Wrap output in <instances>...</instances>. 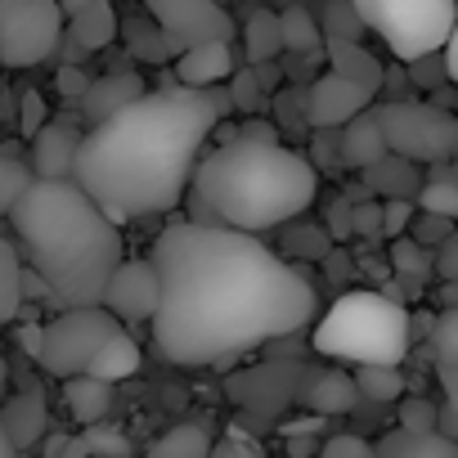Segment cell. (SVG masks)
<instances>
[{"label":"cell","mask_w":458,"mask_h":458,"mask_svg":"<svg viewBox=\"0 0 458 458\" xmlns=\"http://www.w3.org/2000/svg\"><path fill=\"white\" fill-rule=\"evenodd\" d=\"M144 90H148V86H144V77H140V72L117 68V72L90 77V86H86V95L77 99V108H81V117H86L90 126H99V122L117 117L122 108H131Z\"/></svg>","instance_id":"cell-14"},{"label":"cell","mask_w":458,"mask_h":458,"mask_svg":"<svg viewBox=\"0 0 458 458\" xmlns=\"http://www.w3.org/2000/svg\"><path fill=\"white\" fill-rule=\"evenodd\" d=\"M319 458H373V445L364 436H333V440H324Z\"/></svg>","instance_id":"cell-43"},{"label":"cell","mask_w":458,"mask_h":458,"mask_svg":"<svg viewBox=\"0 0 458 458\" xmlns=\"http://www.w3.org/2000/svg\"><path fill=\"white\" fill-rule=\"evenodd\" d=\"M369 104H377V95H373L369 86H360V81L337 77V72H324V77H315L310 86H301V117H306V126H315V131H337V126H346L355 113H364Z\"/></svg>","instance_id":"cell-11"},{"label":"cell","mask_w":458,"mask_h":458,"mask_svg":"<svg viewBox=\"0 0 458 458\" xmlns=\"http://www.w3.org/2000/svg\"><path fill=\"white\" fill-rule=\"evenodd\" d=\"M404 81H409V86H418V90H440V86H449L440 50H436V55H422V59H413V64L404 68Z\"/></svg>","instance_id":"cell-38"},{"label":"cell","mask_w":458,"mask_h":458,"mask_svg":"<svg viewBox=\"0 0 458 458\" xmlns=\"http://www.w3.org/2000/svg\"><path fill=\"white\" fill-rule=\"evenodd\" d=\"M391 270L395 279H409V284H422L431 275V252L409 243V239H391Z\"/></svg>","instance_id":"cell-36"},{"label":"cell","mask_w":458,"mask_h":458,"mask_svg":"<svg viewBox=\"0 0 458 458\" xmlns=\"http://www.w3.org/2000/svg\"><path fill=\"white\" fill-rule=\"evenodd\" d=\"M5 391H10V364L0 360V400H5Z\"/></svg>","instance_id":"cell-59"},{"label":"cell","mask_w":458,"mask_h":458,"mask_svg":"<svg viewBox=\"0 0 458 458\" xmlns=\"http://www.w3.org/2000/svg\"><path fill=\"white\" fill-rule=\"evenodd\" d=\"M19 234V257L46 284V301L59 310L99 306L108 275L126 261L122 229L72 184V180H32L10 207Z\"/></svg>","instance_id":"cell-3"},{"label":"cell","mask_w":458,"mask_h":458,"mask_svg":"<svg viewBox=\"0 0 458 458\" xmlns=\"http://www.w3.org/2000/svg\"><path fill=\"white\" fill-rule=\"evenodd\" d=\"M319 189V171L288 144L229 140L198 157L189 175V225H220L234 234H266L297 220Z\"/></svg>","instance_id":"cell-4"},{"label":"cell","mask_w":458,"mask_h":458,"mask_svg":"<svg viewBox=\"0 0 458 458\" xmlns=\"http://www.w3.org/2000/svg\"><path fill=\"white\" fill-rule=\"evenodd\" d=\"M55 5H59V14H81V10H90V5H99V0H55Z\"/></svg>","instance_id":"cell-58"},{"label":"cell","mask_w":458,"mask_h":458,"mask_svg":"<svg viewBox=\"0 0 458 458\" xmlns=\"http://www.w3.org/2000/svg\"><path fill=\"white\" fill-rule=\"evenodd\" d=\"M239 64H234V50L229 46H193V50H184L180 59H175V86H184V90H207V86H220L229 72H234Z\"/></svg>","instance_id":"cell-17"},{"label":"cell","mask_w":458,"mask_h":458,"mask_svg":"<svg viewBox=\"0 0 458 458\" xmlns=\"http://www.w3.org/2000/svg\"><path fill=\"white\" fill-rule=\"evenodd\" d=\"M14 458H28V454H14Z\"/></svg>","instance_id":"cell-61"},{"label":"cell","mask_w":458,"mask_h":458,"mask_svg":"<svg viewBox=\"0 0 458 458\" xmlns=\"http://www.w3.org/2000/svg\"><path fill=\"white\" fill-rule=\"evenodd\" d=\"M19 342H23V351L37 360V346H41V324H28V328L19 333Z\"/></svg>","instance_id":"cell-55"},{"label":"cell","mask_w":458,"mask_h":458,"mask_svg":"<svg viewBox=\"0 0 458 458\" xmlns=\"http://www.w3.org/2000/svg\"><path fill=\"white\" fill-rule=\"evenodd\" d=\"M99 306L126 328V324H140V319H153L157 310V275L148 261H122L108 284H104V297Z\"/></svg>","instance_id":"cell-12"},{"label":"cell","mask_w":458,"mask_h":458,"mask_svg":"<svg viewBox=\"0 0 458 458\" xmlns=\"http://www.w3.org/2000/svg\"><path fill=\"white\" fill-rule=\"evenodd\" d=\"M77 440H81L86 458H131V454H135V449H131V436L117 431V427H104V422H90Z\"/></svg>","instance_id":"cell-35"},{"label":"cell","mask_w":458,"mask_h":458,"mask_svg":"<svg viewBox=\"0 0 458 458\" xmlns=\"http://www.w3.org/2000/svg\"><path fill=\"white\" fill-rule=\"evenodd\" d=\"M328 239H351V198H337L328 207V229H324Z\"/></svg>","instance_id":"cell-48"},{"label":"cell","mask_w":458,"mask_h":458,"mask_svg":"<svg viewBox=\"0 0 458 458\" xmlns=\"http://www.w3.org/2000/svg\"><path fill=\"white\" fill-rule=\"evenodd\" d=\"M400 431H413V436H427L436 431V404L427 400H400Z\"/></svg>","instance_id":"cell-40"},{"label":"cell","mask_w":458,"mask_h":458,"mask_svg":"<svg viewBox=\"0 0 458 458\" xmlns=\"http://www.w3.org/2000/svg\"><path fill=\"white\" fill-rule=\"evenodd\" d=\"M64 400H68L72 418L90 427V422H104V418H108V409H113V386H108V382H95V377H68Z\"/></svg>","instance_id":"cell-28"},{"label":"cell","mask_w":458,"mask_h":458,"mask_svg":"<svg viewBox=\"0 0 458 458\" xmlns=\"http://www.w3.org/2000/svg\"><path fill=\"white\" fill-rule=\"evenodd\" d=\"M413 211L454 220V216H458V180H427V184L413 193Z\"/></svg>","instance_id":"cell-34"},{"label":"cell","mask_w":458,"mask_h":458,"mask_svg":"<svg viewBox=\"0 0 458 458\" xmlns=\"http://www.w3.org/2000/svg\"><path fill=\"white\" fill-rule=\"evenodd\" d=\"M225 95H229V108H234V113H243V117H257V113H266L270 104V95L257 86V77H252V68L243 64V68H234V72H229L225 77Z\"/></svg>","instance_id":"cell-33"},{"label":"cell","mask_w":458,"mask_h":458,"mask_svg":"<svg viewBox=\"0 0 458 458\" xmlns=\"http://www.w3.org/2000/svg\"><path fill=\"white\" fill-rule=\"evenodd\" d=\"M32 184V171L28 162H19L14 153L0 148V216H10V207L23 198V189Z\"/></svg>","instance_id":"cell-37"},{"label":"cell","mask_w":458,"mask_h":458,"mask_svg":"<svg viewBox=\"0 0 458 458\" xmlns=\"http://www.w3.org/2000/svg\"><path fill=\"white\" fill-rule=\"evenodd\" d=\"M117 37H126L131 55L144 59V64H171L175 50L166 46V37L157 32V23L148 14H131V19H117Z\"/></svg>","instance_id":"cell-27"},{"label":"cell","mask_w":458,"mask_h":458,"mask_svg":"<svg viewBox=\"0 0 458 458\" xmlns=\"http://www.w3.org/2000/svg\"><path fill=\"white\" fill-rule=\"evenodd\" d=\"M364 189L369 193H382L386 202H413V193L422 189V175H418V166L413 162H404V157H377L373 166H364Z\"/></svg>","instance_id":"cell-21"},{"label":"cell","mask_w":458,"mask_h":458,"mask_svg":"<svg viewBox=\"0 0 458 458\" xmlns=\"http://www.w3.org/2000/svg\"><path fill=\"white\" fill-rule=\"evenodd\" d=\"M140 369V346H135V337L131 333H117L113 342H104L99 346V355L86 364V373L81 377H95V382H122V377H131Z\"/></svg>","instance_id":"cell-24"},{"label":"cell","mask_w":458,"mask_h":458,"mask_svg":"<svg viewBox=\"0 0 458 458\" xmlns=\"http://www.w3.org/2000/svg\"><path fill=\"white\" fill-rule=\"evenodd\" d=\"M252 77H257V86H261L266 95H275V90H279V81H284V68H279V59H275V64H257V68H252Z\"/></svg>","instance_id":"cell-53"},{"label":"cell","mask_w":458,"mask_h":458,"mask_svg":"<svg viewBox=\"0 0 458 458\" xmlns=\"http://www.w3.org/2000/svg\"><path fill=\"white\" fill-rule=\"evenodd\" d=\"M355 395H369V400H377V404H386V400H400L404 395V373L400 369H382V364H364V369H355Z\"/></svg>","instance_id":"cell-32"},{"label":"cell","mask_w":458,"mask_h":458,"mask_svg":"<svg viewBox=\"0 0 458 458\" xmlns=\"http://www.w3.org/2000/svg\"><path fill=\"white\" fill-rule=\"evenodd\" d=\"M55 86H59V95H64V99H72V104H77V99L86 95V86H90V77H86L81 68H59V77H55Z\"/></svg>","instance_id":"cell-49"},{"label":"cell","mask_w":458,"mask_h":458,"mask_svg":"<svg viewBox=\"0 0 458 458\" xmlns=\"http://www.w3.org/2000/svg\"><path fill=\"white\" fill-rule=\"evenodd\" d=\"M373 458H458V445L440 440L436 431L413 436V431H391L373 445Z\"/></svg>","instance_id":"cell-26"},{"label":"cell","mask_w":458,"mask_h":458,"mask_svg":"<svg viewBox=\"0 0 458 458\" xmlns=\"http://www.w3.org/2000/svg\"><path fill=\"white\" fill-rule=\"evenodd\" d=\"M279 46L297 59L306 55H324V37H319V23H315V10H301V5H288L279 10Z\"/></svg>","instance_id":"cell-25"},{"label":"cell","mask_w":458,"mask_h":458,"mask_svg":"<svg viewBox=\"0 0 458 458\" xmlns=\"http://www.w3.org/2000/svg\"><path fill=\"white\" fill-rule=\"evenodd\" d=\"M19 275H23V257L10 239H0V324H10L23 306L19 297Z\"/></svg>","instance_id":"cell-31"},{"label":"cell","mask_w":458,"mask_h":458,"mask_svg":"<svg viewBox=\"0 0 458 458\" xmlns=\"http://www.w3.org/2000/svg\"><path fill=\"white\" fill-rule=\"evenodd\" d=\"M207 449H211V427L193 418V422H180L166 436H157L148 445V458H207Z\"/></svg>","instance_id":"cell-29"},{"label":"cell","mask_w":458,"mask_h":458,"mask_svg":"<svg viewBox=\"0 0 458 458\" xmlns=\"http://www.w3.org/2000/svg\"><path fill=\"white\" fill-rule=\"evenodd\" d=\"M315 23H319V37L324 41H360L364 37V23H360L351 0H319Z\"/></svg>","instance_id":"cell-30"},{"label":"cell","mask_w":458,"mask_h":458,"mask_svg":"<svg viewBox=\"0 0 458 458\" xmlns=\"http://www.w3.org/2000/svg\"><path fill=\"white\" fill-rule=\"evenodd\" d=\"M50 117H46V99H41V90H23L19 95V131H23V140H32L41 126H46Z\"/></svg>","instance_id":"cell-41"},{"label":"cell","mask_w":458,"mask_h":458,"mask_svg":"<svg viewBox=\"0 0 458 458\" xmlns=\"http://www.w3.org/2000/svg\"><path fill=\"white\" fill-rule=\"evenodd\" d=\"M301 400H306V404L315 409V418H319V413H346L360 395H355L351 373H342V369H324V373H310V377H306Z\"/></svg>","instance_id":"cell-23"},{"label":"cell","mask_w":458,"mask_h":458,"mask_svg":"<svg viewBox=\"0 0 458 458\" xmlns=\"http://www.w3.org/2000/svg\"><path fill=\"white\" fill-rule=\"evenodd\" d=\"M207 458H266V454L252 440H243V436H229V440H216L207 449Z\"/></svg>","instance_id":"cell-46"},{"label":"cell","mask_w":458,"mask_h":458,"mask_svg":"<svg viewBox=\"0 0 458 458\" xmlns=\"http://www.w3.org/2000/svg\"><path fill=\"white\" fill-rule=\"evenodd\" d=\"M153 346L180 369H229L243 351L315 319V288L261 239L220 225H171L153 257Z\"/></svg>","instance_id":"cell-1"},{"label":"cell","mask_w":458,"mask_h":458,"mask_svg":"<svg viewBox=\"0 0 458 458\" xmlns=\"http://www.w3.org/2000/svg\"><path fill=\"white\" fill-rule=\"evenodd\" d=\"M64 14L55 0H0V68H37L59 50Z\"/></svg>","instance_id":"cell-9"},{"label":"cell","mask_w":458,"mask_h":458,"mask_svg":"<svg viewBox=\"0 0 458 458\" xmlns=\"http://www.w3.org/2000/svg\"><path fill=\"white\" fill-rule=\"evenodd\" d=\"M377 207H382V234H386V239H404L409 220L418 216L413 202H400V198H395V202H377Z\"/></svg>","instance_id":"cell-42"},{"label":"cell","mask_w":458,"mask_h":458,"mask_svg":"<svg viewBox=\"0 0 458 458\" xmlns=\"http://www.w3.org/2000/svg\"><path fill=\"white\" fill-rule=\"evenodd\" d=\"M243 55H248V68L275 64V59L284 55V46H279V14H275V10L248 5V19H243Z\"/></svg>","instance_id":"cell-22"},{"label":"cell","mask_w":458,"mask_h":458,"mask_svg":"<svg viewBox=\"0 0 458 458\" xmlns=\"http://www.w3.org/2000/svg\"><path fill=\"white\" fill-rule=\"evenodd\" d=\"M216 126L220 122L202 90H144L117 117L81 131L72 184L108 216L113 229L131 216L171 211L189 193V175Z\"/></svg>","instance_id":"cell-2"},{"label":"cell","mask_w":458,"mask_h":458,"mask_svg":"<svg viewBox=\"0 0 458 458\" xmlns=\"http://www.w3.org/2000/svg\"><path fill=\"white\" fill-rule=\"evenodd\" d=\"M81 148V126L72 117H55L32 135V180H72V162Z\"/></svg>","instance_id":"cell-13"},{"label":"cell","mask_w":458,"mask_h":458,"mask_svg":"<svg viewBox=\"0 0 458 458\" xmlns=\"http://www.w3.org/2000/svg\"><path fill=\"white\" fill-rule=\"evenodd\" d=\"M315 351L351 369H400V360L409 355V310L386 301L382 293H351L319 319Z\"/></svg>","instance_id":"cell-5"},{"label":"cell","mask_w":458,"mask_h":458,"mask_svg":"<svg viewBox=\"0 0 458 458\" xmlns=\"http://www.w3.org/2000/svg\"><path fill=\"white\" fill-rule=\"evenodd\" d=\"M310 166H315V171H319V166H328V171L342 166V162H337V131H315V162H310Z\"/></svg>","instance_id":"cell-50"},{"label":"cell","mask_w":458,"mask_h":458,"mask_svg":"<svg viewBox=\"0 0 458 458\" xmlns=\"http://www.w3.org/2000/svg\"><path fill=\"white\" fill-rule=\"evenodd\" d=\"M279 431H284L288 440H297V436H315V431H319V418H297V422H284Z\"/></svg>","instance_id":"cell-54"},{"label":"cell","mask_w":458,"mask_h":458,"mask_svg":"<svg viewBox=\"0 0 458 458\" xmlns=\"http://www.w3.org/2000/svg\"><path fill=\"white\" fill-rule=\"evenodd\" d=\"M293 248H297L301 257H324V252L333 248V239L324 234V229H297V234H293Z\"/></svg>","instance_id":"cell-47"},{"label":"cell","mask_w":458,"mask_h":458,"mask_svg":"<svg viewBox=\"0 0 458 458\" xmlns=\"http://www.w3.org/2000/svg\"><path fill=\"white\" fill-rule=\"evenodd\" d=\"M81 55H99L117 41V10H113V0H99V5L81 10L68 19V32H64Z\"/></svg>","instance_id":"cell-19"},{"label":"cell","mask_w":458,"mask_h":458,"mask_svg":"<svg viewBox=\"0 0 458 458\" xmlns=\"http://www.w3.org/2000/svg\"><path fill=\"white\" fill-rule=\"evenodd\" d=\"M377 157H386V140H382V126H377V113L373 104L364 113H355L346 126H337V162L342 166H373Z\"/></svg>","instance_id":"cell-16"},{"label":"cell","mask_w":458,"mask_h":458,"mask_svg":"<svg viewBox=\"0 0 458 458\" xmlns=\"http://www.w3.org/2000/svg\"><path fill=\"white\" fill-rule=\"evenodd\" d=\"M436 275H440L445 284L458 279V239H445V243L436 248Z\"/></svg>","instance_id":"cell-51"},{"label":"cell","mask_w":458,"mask_h":458,"mask_svg":"<svg viewBox=\"0 0 458 458\" xmlns=\"http://www.w3.org/2000/svg\"><path fill=\"white\" fill-rule=\"evenodd\" d=\"M148 19L157 23V32L166 37V46L175 50V59L193 46H229L239 32L234 14L216 0H144Z\"/></svg>","instance_id":"cell-10"},{"label":"cell","mask_w":458,"mask_h":458,"mask_svg":"<svg viewBox=\"0 0 458 458\" xmlns=\"http://www.w3.org/2000/svg\"><path fill=\"white\" fill-rule=\"evenodd\" d=\"M64 449H68V436L64 431H50L46 436V458H64Z\"/></svg>","instance_id":"cell-56"},{"label":"cell","mask_w":458,"mask_h":458,"mask_svg":"<svg viewBox=\"0 0 458 458\" xmlns=\"http://www.w3.org/2000/svg\"><path fill=\"white\" fill-rule=\"evenodd\" d=\"M0 458H14V445H10V436L0 431Z\"/></svg>","instance_id":"cell-60"},{"label":"cell","mask_w":458,"mask_h":458,"mask_svg":"<svg viewBox=\"0 0 458 458\" xmlns=\"http://www.w3.org/2000/svg\"><path fill=\"white\" fill-rule=\"evenodd\" d=\"M351 234H382V207L377 202H351Z\"/></svg>","instance_id":"cell-44"},{"label":"cell","mask_w":458,"mask_h":458,"mask_svg":"<svg viewBox=\"0 0 458 458\" xmlns=\"http://www.w3.org/2000/svg\"><path fill=\"white\" fill-rule=\"evenodd\" d=\"M409 229H413L409 243H418V248H427V252H436L445 239H454V220H440V216H413Z\"/></svg>","instance_id":"cell-39"},{"label":"cell","mask_w":458,"mask_h":458,"mask_svg":"<svg viewBox=\"0 0 458 458\" xmlns=\"http://www.w3.org/2000/svg\"><path fill=\"white\" fill-rule=\"evenodd\" d=\"M364 32H377L400 64L436 55L454 37V0H351Z\"/></svg>","instance_id":"cell-6"},{"label":"cell","mask_w":458,"mask_h":458,"mask_svg":"<svg viewBox=\"0 0 458 458\" xmlns=\"http://www.w3.org/2000/svg\"><path fill=\"white\" fill-rule=\"evenodd\" d=\"M117 333H126L104 306H86V310H59L50 324H41V346H37V364L55 377H81L86 364L99 355L104 342H113Z\"/></svg>","instance_id":"cell-8"},{"label":"cell","mask_w":458,"mask_h":458,"mask_svg":"<svg viewBox=\"0 0 458 458\" xmlns=\"http://www.w3.org/2000/svg\"><path fill=\"white\" fill-rule=\"evenodd\" d=\"M386 153L404 157L413 166L449 162L458 148V122L445 108H431L427 99H400V104H373Z\"/></svg>","instance_id":"cell-7"},{"label":"cell","mask_w":458,"mask_h":458,"mask_svg":"<svg viewBox=\"0 0 458 458\" xmlns=\"http://www.w3.org/2000/svg\"><path fill=\"white\" fill-rule=\"evenodd\" d=\"M275 117H279L288 131H301V126H306V117H301V86L279 90V99H275Z\"/></svg>","instance_id":"cell-45"},{"label":"cell","mask_w":458,"mask_h":458,"mask_svg":"<svg viewBox=\"0 0 458 458\" xmlns=\"http://www.w3.org/2000/svg\"><path fill=\"white\" fill-rule=\"evenodd\" d=\"M324 59H328V72H337V77H346V81H360V86H369L373 95L382 90V64H377V55H369L360 41H324Z\"/></svg>","instance_id":"cell-20"},{"label":"cell","mask_w":458,"mask_h":458,"mask_svg":"<svg viewBox=\"0 0 458 458\" xmlns=\"http://www.w3.org/2000/svg\"><path fill=\"white\" fill-rule=\"evenodd\" d=\"M436 436H440V440H449V445L458 440V413H454V404H449V400L436 409Z\"/></svg>","instance_id":"cell-52"},{"label":"cell","mask_w":458,"mask_h":458,"mask_svg":"<svg viewBox=\"0 0 458 458\" xmlns=\"http://www.w3.org/2000/svg\"><path fill=\"white\" fill-rule=\"evenodd\" d=\"M46 427H50V409L37 386L19 391L14 400H0V431L10 436L14 454H32L46 440Z\"/></svg>","instance_id":"cell-15"},{"label":"cell","mask_w":458,"mask_h":458,"mask_svg":"<svg viewBox=\"0 0 458 458\" xmlns=\"http://www.w3.org/2000/svg\"><path fill=\"white\" fill-rule=\"evenodd\" d=\"M288 454H293V458H310V454H315V436H297V440L288 445Z\"/></svg>","instance_id":"cell-57"},{"label":"cell","mask_w":458,"mask_h":458,"mask_svg":"<svg viewBox=\"0 0 458 458\" xmlns=\"http://www.w3.org/2000/svg\"><path fill=\"white\" fill-rule=\"evenodd\" d=\"M431 355H436V377L445 386V400H458V310H440L431 315Z\"/></svg>","instance_id":"cell-18"}]
</instances>
